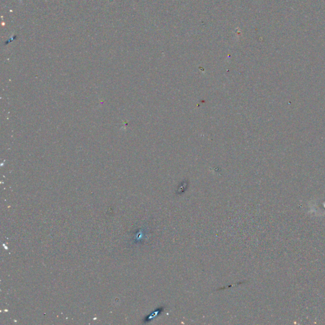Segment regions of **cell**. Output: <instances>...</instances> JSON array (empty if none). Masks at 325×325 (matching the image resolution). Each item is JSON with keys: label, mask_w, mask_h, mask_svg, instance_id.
Here are the masks:
<instances>
[{"label": "cell", "mask_w": 325, "mask_h": 325, "mask_svg": "<svg viewBox=\"0 0 325 325\" xmlns=\"http://www.w3.org/2000/svg\"><path fill=\"white\" fill-rule=\"evenodd\" d=\"M165 309V307H163V306H161L160 307H158L154 312H153L151 314H149V316H147V319H148L147 321H151L152 319H153L154 318H156L158 317L159 315H161L162 314V312L164 311Z\"/></svg>", "instance_id": "1"}]
</instances>
